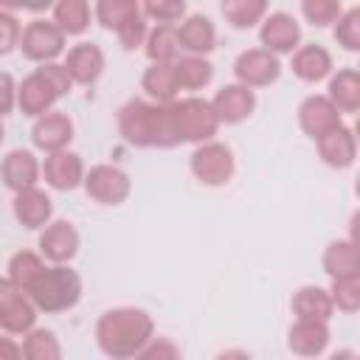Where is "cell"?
<instances>
[{
  "mask_svg": "<svg viewBox=\"0 0 360 360\" xmlns=\"http://www.w3.org/2000/svg\"><path fill=\"white\" fill-rule=\"evenodd\" d=\"M152 318L143 309H110L101 315L98 326H96V338L104 354L110 357H132L138 354L146 340L152 338Z\"/></svg>",
  "mask_w": 360,
  "mask_h": 360,
  "instance_id": "6da1fadb",
  "label": "cell"
},
{
  "mask_svg": "<svg viewBox=\"0 0 360 360\" xmlns=\"http://www.w3.org/2000/svg\"><path fill=\"white\" fill-rule=\"evenodd\" d=\"M25 292L31 295L37 309L62 312V309H70L79 301L82 281L70 267L56 264V267H42V273L31 281V287Z\"/></svg>",
  "mask_w": 360,
  "mask_h": 360,
  "instance_id": "7a4b0ae2",
  "label": "cell"
},
{
  "mask_svg": "<svg viewBox=\"0 0 360 360\" xmlns=\"http://www.w3.org/2000/svg\"><path fill=\"white\" fill-rule=\"evenodd\" d=\"M169 110V124L177 141H205L217 132V112L208 101L202 98H183L166 107Z\"/></svg>",
  "mask_w": 360,
  "mask_h": 360,
  "instance_id": "3957f363",
  "label": "cell"
},
{
  "mask_svg": "<svg viewBox=\"0 0 360 360\" xmlns=\"http://www.w3.org/2000/svg\"><path fill=\"white\" fill-rule=\"evenodd\" d=\"M22 53L34 62H51L53 56L62 53L65 48V31L56 25V22H48V20H34L22 28L20 34V42Z\"/></svg>",
  "mask_w": 360,
  "mask_h": 360,
  "instance_id": "277c9868",
  "label": "cell"
},
{
  "mask_svg": "<svg viewBox=\"0 0 360 360\" xmlns=\"http://www.w3.org/2000/svg\"><path fill=\"white\" fill-rule=\"evenodd\" d=\"M37 307L22 295V290L11 278H0V326L6 332L22 335L34 326Z\"/></svg>",
  "mask_w": 360,
  "mask_h": 360,
  "instance_id": "5b68a950",
  "label": "cell"
},
{
  "mask_svg": "<svg viewBox=\"0 0 360 360\" xmlns=\"http://www.w3.org/2000/svg\"><path fill=\"white\" fill-rule=\"evenodd\" d=\"M191 172L205 186H222L233 174V155L222 143H205L191 155Z\"/></svg>",
  "mask_w": 360,
  "mask_h": 360,
  "instance_id": "8992f818",
  "label": "cell"
},
{
  "mask_svg": "<svg viewBox=\"0 0 360 360\" xmlns=\"http://www.w3.org/2000/svg\"><path fill=\"white\" fill-rule=\"evenodd\" d=\"M158 118H160V107H149L143 101H129L121 110V132L129 143L135 146H149L158 138Z\"/></svg>",
  "mask_w": 360,
  "mask_h": 360,
  "instance_id": "52a82bcc",
  "label": "cell"
},
{
  "mask_svg": "<svg viewBox=\"0 0 360 360\" xmlns=\"http://www.w3.org/2000/svg\"><path fill=\"white\" fill-rule=\"evenodd\" d=\"M84 186L87 194L104 205H118L129 194V177L115 166H93Z\"/></svg>",
  "mask_w": 360,
  "mask_h": 360,
  "instance_id": "ba28073f",
  "label": "cell"
},
{
  "mask_svg": "<svg viewBox=\"0 0 360 360\" xmlns=\"http://www.w3.org/2000/svg\"><path fill=\"white\" fill-rule=\"evenodd\" d=\"M233 70H236V79H239L242 84H248V87H262V84H270V82L278 79L281 65H278V59H276L270 51H259V48H256V51H245V53L236 59Z\"/></svg>",
  "mask_w": 360,
  "mask_h": 360,
  "instance_id": "9c48e42d",
  "label": "cell"
},
{
  "mask_svg": "<svg viewBox=\"0 0 360 360\" xmlns=\"http://www.w3.org/2000/svg\"><path fill=\"white\" fill-rule=\"evenodd\" d=\"M76 248H79V233L73 231L70 222L59 219V222H51L42 236H39V250L45 259L62 264V262H70L76 256Z\"/></svg>",
  "mask_w": 360,
  "mask_h": 360,
  "instance_id": "30bf717a",
  "label": "cell"
},
{
  "mask_svg": "<svg viewBox=\"0 0 360 360\" xmlns=\"http://www.w3.org/2000/svg\"><path fill=\"white\" fill-rule=\"evenodd\" d=\"M253 104H256V98H253V90L248 84H228L211 101L217 118L225 124H236V121L248 118L253 112Z\"/></svg>",
  "mask_w": 360,
  "mask_h": 360,
  "instance_id": "8fae6325",
  "label": "cell"
},
{
  "mask_svg": "<svg viewBox=\"0 0 360 360\" xmlns=\"http://www.w3.org/2000/svg\"><path fill=\"white\" fill-rule=\"evenodd\" d=\"M73 138V124L65 112H42V118L34 124V143L45 152H59L70 143Z\"/></svg>",
  "mask_w": 360,
  "mask_h": 360,
  "instance_id": "7c38bea8",
  "label": "cell"
},
{
  "mask_svg": "<svg viewBox=\"0 0 360 360\" xmlns=\"http://www.w3.org/2000/svg\"><path fill=\"white\" fill-rule=\"evenodd\" d=\"M42 174H45V180H48V186L65 191V188H76V186L82 183L84 169H82L79 155L59 149V152H51V155L45 158V163H42Z\"/></svg>",
  "mask_w": 360,
  "mask_h": 360,
  "instance_id": "4fadbf2b",
  "label": "cell"
},
{
  "mask_svg": "<svg viewBox=\"0 0 360 360\" xmlns=\"http://www.w3.org/2000/svg\"><path fill=\"white\" fill-rule=\"evenodd\" d=\"M298 39H301V28H298V22H295L290 14H284V11L270 14V17L264 20V25H262V42H264L267 51L290 53V51H295Z\"/></svg>",
  "mask_w": 360,
  "mask_h": 360,
  "instance_id": "5bb4252c",
  "label": "cell"
},
{
  "mask_svg": "<svg viewBox=\"0 0 360 360\" xmlns=\"http://www.w3.org/2000/svg\"><path fill=\"white\" fill-rule=\"evenodd\" d=\"M65 70L70 73L73 82L79 84H90L101 76L104 70V53L96 42H79L70 53H68V62H65Z\"/></svg>",
  "mask_w": 360,
  "mask_h": 360,
  "instance_id": "9a60e30c",
  "label": "cell"
},
{
  "mask_svg": "<svg viewBox=\"0 0 360 360\" xmlns=\"http://www.w3.org/2000/svg\"><path fill=\"white\" fill-rule=\"evenodd\" d=\"M59 98V93H56V87L45 79V73L37 68L25 82H22V87H20V96H17V101H20V107H22V112L25 115H42L53 101Z\"/></svg>",
  "mask_w": 360,
  "mask_h": 360,
  "instance_id": "2e32d148",
  "label": "cell"
},
{
  "mask_svg": "<svg viewBox=\"0 0 360 360\" xmlns=\"http://www.w3.org/2000/svg\"><path fill=\"white\" fill-rule=\"evenodd\" d=\"M301 127L312 135V138H321L323 132L335 129L340 124V112L338 107L329 101V98H321V96H309L304 104H301Z\"/></svg>",
  "mask_w": 360,
  "mask_h": 360,
  "instance_id": "e0dca14e",
  "label": "cell"
},
{
  "mask_svg": "<svg viewBox=\"0 0 360 360\" xmlns=\"http://www.w3.org/2000/svg\"><path fill=\"white\" fill-rule=\"evenodd\" d=\"M39 177V163L37 158L28 152V149H14L6 155L3 160V180L8 188L14 191H22V188H31Z\"/></svg>",
  "mask_w": 360,
  "mask_h": 360,
  "instance_id": "ac0fdd59",
  "label": "cell"
},
{
  "mask_svg": "<svg viewBox=\"0 0 360 360\" xmlns=\"http://www.w3.org/2000/svg\"><path fill=\"white\" fill-rule=\"evenodd\" d=\"M329 340V329L326 321H309V318H298V323L290 329V349L295 354H321L326 349Z\"/></svg>",
  "mask_w": 360,
  "mask_h": 360,
  "instance_id": "d6986e66",
  "label": "cell"
},
{
  "mask_svg": "<svg viewBox=\"0 0 360 360\" xmlns=\"http://www.w3.org/2000/svg\"><path fill=\"white\" fill-rule=\"evenodd\" d=\"M14 214L25 228H42L51 219V200L39 188H22L14 200Z\"/></svg>",
  "mask_w": 360,
  "mask_h": 360,
  "instance_id": "ffe728a7",
  "label": "cell"
},
{
  "mask_svg": "<svg viewBox=\"0 0 360 360\" xmlns=\"http://www.w3.org/2000/svg\"><path fill=\"white\" fill-rule=\"evenodd\" d=\"M318 141V149H321V158L329 163V166H349L354 160V135L349 129H343L340 124L329 132H323Z\"/></svg>",
  "mask_w": 360,
  "mask_h": 360,
  "instance_id": "44dd1931",
  "label": "cell"
},
{
  "mask_svg": "<svg viewBox=\"0 0 360 360\" xmlns=\"http://www.w3.org/2000/svg\"><path fill=\"white\" fill-rule=\"evenodd\" d=\"M214 39H217L214 25H211V20L202 17V14H194V17H188L186 22L177 25V42H180V48H186V51H191V53H205V51H211V48H214Z\"/></svg>",
  "mask_w": 360,
  "mask_h": 360,
  "instance_id": "7402d4cb",
  "label": "cell"
},
{
  "mask_svg": "<svg viewBox=\"0 0 360 360\" xmlns=\"http://www.w3.org/2000/svg\"><path fill=\"white\" fill-rule=\"evenodd\" d=\"M292 70L304 82H318L332 70V56L321 45H307L292 56Z\"/></svg>",
  "mask_w": 360,
  "mask_h": 360,
  "instance_id": "603a6c76",
  "label": "cell"
},
{
  "mask_svg": "<svg viewBox=\"0 0 360 360\" xmlns=\"http://www.w3.org/2000/svg\"><path fill=\"white\" fill-rule=\"evenodd\" d=\"M332 295H326V290L321 287H301L292 295V309L298 318H309V321H326L332 315Z\"/></svg>",
  "mask_w": 360,
  "mask_h": 360,
  "instance_id": "cb8c5ba5",
  "label": "cell"
},
{
  "mask_svg": "<svg viewBox=\"0 0 360 360\" xmlns=\"http://www.w3.org/2000/svg\"><path fill=\"white\" fill-rule=\"evenodd\" d=\"M329 101L338 110H346V112H354L357 110V104H360V79H357V70L354 68L340 70L329 82Z\"/></svg>",
  "mask_w": 360,
  "mask_h": 360,
  "instance_id": "d4e9b609",
  "label": "cell"
},
{
  "mask_svg": "<svg viewBox=\"0 0 360 360\" xmlns=\"http://www.w3.org/2000/svg\"><path fill=\"white\" fill-rule=\"evenodd\" d=\"M143 90L158 98V101H169L180 84H177V73H174V65L172 62H155L146 73H143Z\"/></svg>",
  "mask_w": 360,
  "mask_h": 360,
  "instance_id": "484cf974",
  "label": "cell"
},
{
  "mask_svg": "<svg viewBox=\"0 0 360 360\" xmlns=\"http://www.w3.org/2000/svg\"><path fill=\"white\" fill-rule=\"evenodd\" d=\"M174 73H177V84L186 90H197V87L208 84L214 76L211 62H205L202 56H186V59L174 62Z\"/></svg>",
  "mask_w": 360,
  "mask_h": 360,
  "instance_id": "4316f807",
  "label": "cell"
},
{
  "mask_svg": "<svg viewBox=\"0 0 360 360\" xmlns=\"http://www.w3.org/2000/svg\"><path fill=\"white\" fill-rule=\"evenodd\" d=\"M323 267L329 270L332 278L357 276V256H354V248H352L349 242H332V245L326 248Z\"/></svg>",
  "mask_w": 360,
  "mask_h": 360,
  "instance_id": "83f0119b",
  "label": "cell"
},
{
  "mask_svg": "<svg viewBox=\"0 0 360 360\" xmlns=\"http://www.w3.org/2000/svg\"><path fill=\"white\" fill-rule=\"evenodd\" d=\"M180 51V42H177V28H172L169 22L158 25L149 39H146V53L155 59V62H172Z\"/></svg>",
  "mask_w": 360,
  "mask_h": 360,
  "instance_id": "f1b7e54d",
  "label": "cell"
},
{
  "mask_svg": "<svg viewBox=\"0 0 360 360\" xmlns=\"http://www.w3.org/2000/svg\"><path fill=\"white\" fill-rule=\"evenodd\" d=\"M90 22L87 0H59L56 6V25L65 34H82Z\"/></svg>",
  "mask_w": 360,
  "mask_h": 360,
  "instance_id": "f546056e",
  "label": "cell"
},
{
  "mask_svg": "<svg viewBox=\"0 0 360 360\" xmlns=\"http://www.w3.org/2000/svg\"><path fill=\"white\" fill-rule=\"evenodd\" d=\"M22 354L31 360H56L62 357V349L53 338V332L48 329H28L25 343H22Z\"/></svg>",
  "mask_w": 360,
  "mask_h": 360,
  "instance_id": "4dcf8cb0",
  "label": "cell"
},
{
  "mask_svg": "<svg viewBox=\"0 0 360 360\" xmlns=\"http://www.w3.org/2000/svg\"><path fill=\"white\" fill-rule=\"evenodd\" d=\"M264 0H225L222 14L233 28H250L262 14H264Z\"/></svg>",
  "mask_w": 360,
  "mask_h": 360,
  "instance_id": "1f68e13d",
  "label": "cell"
},
{
  "mask_svg": "<svg viewBox=\"0 0 360 360\" xmlns=\"http://www.w3.org/2000/svg\"><path fill=\"white\" fill-rule=\"evenodd\" d=\"M42 259L39 256H34V253H28V250H22V253H17L14 259H11V264H8V278L25 292L28 287H31V281L42 273Z\"/></svg>",
  "mask_w": 360,
  "mask_h": 360,
  "instance_id": "d6a6232c",
  "label": "cell"
},
{
  "mask_svg": "<svg viewBox=\"0 0 360 360\" xmlns=\"http://www.w3.org/2000/svg\"><path fill=\"white\" fill-rule=\"evenodd\" d=\"M138 14V0H98V20L107 28H121Z\"/></svg>",
  "mask_w": 360,
  "mask_h": 360,
  "instance_id": "836d02e7",
  "label": "cell"
},
{
  "mask_svg": "<svg viewBox=\"0 0 360 360\" xmlns=\"http://www.w3.org/2000/svg\"><path fill=\"white\" fill-rule=\"evenodd\" d=\"M301 8L312 25H329L340 17V0H304Z\"/></svg>",
  "mask_w": 360,
  "mask_h": 360,
  "instance_id": "e575fe53",
  "label": "cell"
},
{
  "mask_svg": "<svg viewBox=\"0 0 360 360\" xmlns=\"http://www.w3.org/2000/svg\"><path fill=\"white\" fill-rule=\"evenodd\" d=\"M335 22H338V28H335V39H338L343 48L357 51V48H360V34H357V28H360V22H357V8L346 11V14H343V17H338Z\"/></svg>",
  "mask_w": 360,
  "mask_h": 360,
  "instance_id": "d590c367",
  "label": "cell"
},
{
  "mask_svg": "<svg viewBox=\"0 0 360 360\" xmlns=\"http://www.w3.org/2000/svg\"><path fill=\"white\" fill-rule=\"evenodd\" d=\"M143 8L160 22H174L186 14V0H143Z\"/></svg>",
  "mask_w": 360,
  "mask_h": 360,
  "instance_id": "8d00e7d4",
  "label": "cell"
},
{
  "mask_svg": "<svg viewBox=\"0 0 360 360\" xmlns=\"http://www.w3.org/2000/svg\"><path fill=\"white\" fill-rule=\"evenodd\" d=\"M332 304H338L340 309H357V276H343L335 278V295Z\"/></svg>",
  "mask_w": 360,
  "mask_h": 360,
  "instance_id": "74e56055",
  "label": "cell"
},
{
  "mask_svg": "<svg viewBox=\"0 0 360 360\" xmlns=\"http://www.w3.org/2000/svg\"><path fill=\"white\" fill-rule=\"evenodd\" d=\"M20 34H22V28H20L17 17L8 11H0V56L8 53L20 42Z\"/></svg>",
  "mask_w": 360,
  "mask_h": 360,
  "instance_id": "f35d334b",
  "label": "cell"
},
{
  "mask_svg": "<svg viewBox=\"0 0 360 360\" xmlns=\"http://www.w3.org/2000/svg\"><path fill=\"white\" fill-rule=\"evenodd\" d=\"M115 34H118V39H121L124 48H135V45H141V39L146 37V20H143L141 14H135V17L127 20Z\"/></svg>",
  "mask_w": 360,
  "mask_h": 360,
  "instance_id": "ab89813d",
  "label": "cell"
},
{
  "mask_svg": "<svg viewBox=\"0 0 360 360\" xmlns=\"http://www.w3.org/2000/svg\"><path fill=\"white\" fill-rule=\"evenodd\" d=\"M180 354V349L177 346H172L166 338H149L146 340V346L138 352V357H177Z\"/></svg>",
  "mask_w": 360,
  "mask_h": 360,
  "instance_id": "60d3db41",
  "label": "cell"
},
{
  "mask_svg": "<svg viewBox=\"0 0 360 360\" xmlns=\"http://www.w3.org/2000/svg\"><path fill=\"white\" fill-rule=\"evenodd\" d=\"M14 107V82L8 73H0V115L11 112Z\"/></svg>",
  "mask_w": 360,
  "mask_h": 360,
  "instance_id": "b9f144b4",
  "label": "cell"
},
{
  "mask_svg": "<svg viewBox=\"0 0 360 360\" xmlns=\"http://www.w3.org/2000/svg\"><path fill=\"white\" fill-rule=\"evenodd\" d=\"M22 357V346H17L11 338H0V360H14Z\"/></svg>",
  "mask_w": 360,
  "mask_h": 360,
  "instance_id": "7bdbcfd3",
  "label": "cell"
},
{
  "mask_svg": "<svg viewBox=\"0 0 360 360\" xmlns=\"http://www.w3.org/2000/svg\"><path fill=\"white\" fill-rule=\"evenodd\" d=\"M22 6H25V8H34V11H42V8L51 6V0H25Z\"/></svg>",
  "mask_w": 360,
  "mask_h": 360,
  "instance_id": "ee69618b",
  "label": "cell"
},
{
  "mask_svg": "<svg viewBox=\"0 0 360 360\" xmlns=\"http://www.w3.org/2000/svg\"><path fill=\"white\" fill-rule=\"evenodd\" d=\"M25 0H0V8H22Z\"/></svg>",
  "mask_w": 360,
  "mask_h": 360,
  "instance_id": "f6af8a7d",
  "label": "cell"
},
{
  "mask_svg": "<svg viewBox=\"0 0 360 360\" xmlns=\"http://www.w3.org/2000/svg\"><path fill=\"white\" fill-rule=\"evenodd\" d=\"M0 141H3V127H0Z\"/></svg>",
  "mask_w": 360,
  "mask_h": 360,
  "instance_id": "bcb514c9",
  "label": "cell"
}]
</instances>
